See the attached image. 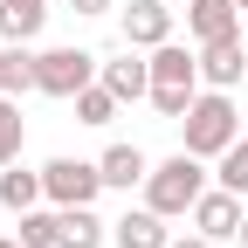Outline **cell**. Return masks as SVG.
<instances>
[{"instance_id":"1","label":"cell","mask_w":248,"mask_h":248,"mask_svg":"<svg viewBox=\"0 0 248 248\" xmlns=\"http://www.w3.org/2000/svg\"><path fill=\"white\" fill-rule=\"evenodd\" d=\"M145 62H152V110L179 124V117H186V104L207 90L200 55H186L179 42H159V48H145Z\"/></svg>"},{"instance_id":"2","label":"cell","mask_w":248,"mask_h":248,"mask_svg":"<svg viewBox=\"0 0 248 248\" xmlns=\"http://www.w3.org/2000/svg\"><path fill=\"white\" fill-rule=\"evenodd\" d=\"M200 193H207V159H200V152H186V145L145 172V207H159L166 221L193 214V200H200Z\"/></svg>"},{"instance_id":"3","label":"cell","mask_w":248,"mask_h":248,"mask_svg":"<svg viewBox=\"0 0 248 248\" xmlns=\"http://www.w3.org/2000/svg\"><path fill=\"white\" fill-rule=\"evenodd\" d=\"M179 138H186V152H200V159H221V152L241 138L234 97L228 90H200V97L186 104V117H179Z\"/></svg>"},{"instance_id":"4","label":"cell","mask_w":248,"mask_h":248,"mask_svg":"<svg viewBox=\"0 0 248 248\" xmlns=\"http://www.w3.org/2000/svg\"><path fill=\"white\" fill-rule=\"evenodd\" d=\"M97 76H104V62L90 48H76V42H55V48L35 55V97H62V104H69L76 90H90Z\"/></svg>"},{"instance_id":"5","label":"cell","mask_w":248,"mask_h":248,"mask_svg":"<svg viewBox=\"0 0 248 248\" xmlns=\"http://www.w3.org/2000/svg\"><path fill=\"white\" fill-rule=\"evenodd\" d=\"M42 193H48V207H97V193H104V166L97 159H48L42 166Z\"/></svg>"},{"instance_id":"6","label":"cell","mask_w":248,"mask_h":248,"mask_svg":"<svg viewBox=\"0 0 248 248\" xmlns=\"http://www.w3.org/2000/svg\"><path fill=\"white\" fill-rule=\"evenodd\" d=\"M186 221H193V228H200L207 241H234V234H241V221H248V214H241V193H228V186H221V179H214V186H207V193L193 200V214H186Z\"/></svg>"},{"instance_id":"7","label":"cell","mask_w":248,"mask_h":248,"mask_svg":"<svg viewBox=\"0 0 248 248\" xmlns=\"http://www.w3.org/2000/svg\"><path fill=\"white\" fill-rule=\"evenodd\" d=\"M117 21H124V48L172 42V7H166V0H131V7H117Z\"/></svg>"},{"instance_id":"8","label":"cell","mask_w":248,"mask_h":248,"mask_svg":"<svg viewBox=\"0 0 248 248\" xmlns=\"http://www.w3.org/2000/svg\"><path fill=\"white\" fill-rule=\"evenodd\" d=\"M200 76H207V90H234V83L248 76V42H241V35L200 42Z\"/></svg>"},{"instance_id":"9","label":"cell","mask_w":248,"mask_h":248,"mask_svg":"<svg viewBox=\"0 0 248 248\" xmlns=\"http://www.w3.org/2000/svg\"><path fill=\"white\" fill-rule=\"evenodd\" d=\"M186 35L193 42L241 35V0H186Z\"/></svg>"},{"instance_id":"10","label":"cell","mask_w":248,"mask_h":248,"mask_svg":"<svg viewBox=\"0 0 248 248\" xmlns=\"http://www.w3.org/2000/svg\"><path fill=\"white\" fill-rule=\"evenodd\" d=\"M110 241H117V248H166L172 228H166L159 207H131L124 221H110Z\"/></svg>"},{"instance_id":"11","label":"cell","mask_w":248,"mask_h":248,"mask_svg":"<svg viewBox=\"0 0 248 248\" xmlns=\"http://www.w3.org/2000/svg\"><path fill=\"white\" fill-rule=\"evenodd\" d=\"M104 83L117 90V104H138L152 97V62H138V48H124L117 62H104Z\"/></svg>"},{"instance_id":"12","label":"cell","mask_w":248,"mask_h":248,"mask_svg":"<svg viewBox=\"0 0 248 248\" xmlns=\"http://www.w3.org/2000/svg\"><path fill=\"white\" fill-rule=\"evenodd\" d=\"M48 193H42V172H28L21 159L14 166H0V207L7 214H28V207H42Z\"/></svg>"},{"instance_id":"13","label":"cell","mask_w":248,"mask_h":248,"mask_svg":"<svg viewBox=\"0 0 248 248\" xmlns=\"http://www.w3.org/2000/svg\"><path fill=\"white\" fill-rule=\"evenodd\" d=\"M104 186H117V193H131V186H145V172H152V159H145V152L138 145H110L104 152Z\"/></svg>"},{"instance_id":"14","label":"cell","mask_w":248,"mask_h":248,"mask_svg":"<svg viewBox=\"0 0 248 248\" xmlns=\"http://www.w3.org/2000/svg\"><path fill=\"white\" fill-rule=\"evenodd\" d=\"M48 21V0H0V35L7 42H35Z\"/></svg>"},{"instance_id":"15","label":"cell","mask_w":248,"mask_h":248,"mask_svg":"<svg viewBox=\"0 0 248 248\" xmlns=\"http://www.w3.org/2000/svg\"><path fill=\"white\" fill-rule=\"evenodd\" d=\"M35 55L42 48H28V42L0 48V90H7V97H28V90H35Z\"/></svg>"},{"instance_id":"16","label":"cell","mask_w":248,"mask_h":248,"mask_svg":"<svg viewBox=\"0 0 248 248\" xmlns=\"http://www.w3.org/2000/svg\"><path fill=\"white\" fill-rule=\"evenodd\" d=\"M110 221H97V207H62V248H104Z\"/></svg>"},{"instance_id":"17","label":"cell","mask_w":248,"mask_h":248,"mask_svg":"<svg viewBox=\"0 0 248 248\" xmlns=\"http://www.w3.org/2000/svg\"><path fill=\"white\" fill-rule=\"evenodd\" d=\"M21 248H62V207H28L21 214Z\"/></svg>"},{"instance_id":"18","label":"cell","mask_w":248,"mask_h":248,"mask_svg":"<svg viewBox=\"0 0 248 248\" xmlns=\"http://www.w3.org/2000/svg\"><path fill=\"white\" fill-rule=\"evenodd\" d=\"M28 145V117H21V97H7L0 90V166H14Z\"/></svg>"},{"instance_id":"19","label":"cell","mask_w":248,"mask_h":248,"mask_svg":"<svg viewBox=\"0 0 248 248\" xmlns=\"http://www.w3.org/2000/svg\"><path fill=\"white\" fill-rule=\"evenodd\" d=\"M69 104H76V124H110V117H117V90H110V83L97 76L90 90H76Z\"/></svg>"},{"instance_id":"20","label":"cell","mask_w":248,"mask_h":248,"mask_svg":"<svg viewBox=\"0 0 248 248\" xmlns=\"http://www.w3.org/2000/svg\"><path fill=\"white\" fill-rule=\"evenodd\" d=\"M214 166H221L214 179H221L228 193H241V200H248V138H234V145H228V152H221Z\"/></svg>"},{"instance_id":"21","label":"cell","mask_w":248,"mask_h":248,"mask_svg":"<svg viewBox=\"0 0 248 248\" xmlns=\"http://www.w3.org/2000/svg\"><path fill=\"white\" fill-rule=\"evenodd\" d=\"M166 248H214V241H207V234H200V228H193V234H172V241H166Z\"/></svg>"},{"instance_id":"22","label":"cell","mask_w":248,"mask_h":248,"mask_svg":"<svg viewBox=\"0 0 248 248\" xmlns=\"http://www.w3.org/2000/svg\"><path fill=\"white\" fill-rule=\"evenodd\" d=\"M69 7H76V14H110L117 0H69Z\"/></svg>"},{"instance_id":"23","label":"cell","mask_w":248,"mask_h":248,"mask_svg":"<svg viewBox=\"0 0 248 248\" xmlns=\"http://www.w3.org/2000/svg\"><path fill=\"white\" fill-rule=\"evenodd\" d=\"M0 248H21V234H14V241H7V234H0Z\"/></svg>"},{"instance_id":"24","label":"cell","mask_w":248,"mask_h":248,"mask_svg":"<svg viewBox=\"0 0 248 248\" xmlns=\"http://www.w3.org/2000/svg\"><path fill=\"white\" fill-rule=\"evenodd\" d=\"M234 241H241V248H248V221H241V234H234Z\"/></svg>"},{"instance_id":"25","label":"cell","mask_w":248,"mask_h":248,"mask_svg":"<svg viewBox=\"0 0 248 248\" xmlns=\"http://www.w3.org/2000/svg\"><path fill=\"white\" fill-rule=\"evenodd\" d=\"M241 14H248V0H241Z\"/></svg>"}]
</instances>
